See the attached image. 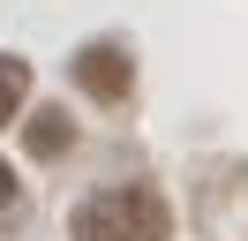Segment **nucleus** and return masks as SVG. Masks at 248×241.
Returning a JSON list of instances; mask_svg holds the SVG:
<instances>
[{"label":"nucleus","instance_id":"nucleus-1","mask_svg":"<svg viewBox=\"0 0 248 241\" xmlns=\"http://www.w3.org/2000/svg\"><path fill=\"white\" fill-rule=\"evenodd\" d=\"M83 241H173V211L158 189H106L76 211Z\"/></svg>","mask_w":248,"mask_h":241},{"label":"nucleus","instance_id":"nucleus-2","mask_svg":"<svg viewBox=\"0 0 248 241\" xmlns=\"http://www.w3.org/2000/svg\"><path fill=\"white\" fill-rule=\"evenodd\" d=\"M76 83L91 90L98 105H121L128 90H136V60H128L121 45H106V38H98V45H83V53H76Z\"/></svg>","mask_w":248,"mask_h":241},{"label":"nucleus","instance_id":"nucleus-3","mask_svg":"<svg viewBox=\"0 0 248 241\" xmlns=\"http://www.w3.org/2000/svg\"><path fill=\"white\" fill-rule=\"evenodd\" d=\"M68 136H76V128H68V113H61V105H46V113H31L23 143H31V158H61V151H68Z\"/></svg>","mask_w":248,"mask_h":241},{"label":"nucleus","instance_id":"nucleus-4","mask_svg":"<svg viewBox=\"0 0 248 241\" xmlns=\"http://www.w3.org/2000/svg\"><path fill=\"white\" fill-rule=\"evenodd\" d=\"M23 98H31V68L23 60H0V128L23 113Z\"/></svg>","mask_w":248,"mask_h":241},{"label":"nucleus","instance_id":"nucleus-5","mask_svg":"<svg viewBox=\"0 0 248 241\" xmlns=\"http://www.w3.org/2000/svg\"><path fill=\"white\" fill-rule=\"evenodd\" d=\"M8 204H16V181H8V166H0V211H8Z\"/></svg>","mask_w":248,"mask_h":241}]
</instances>
